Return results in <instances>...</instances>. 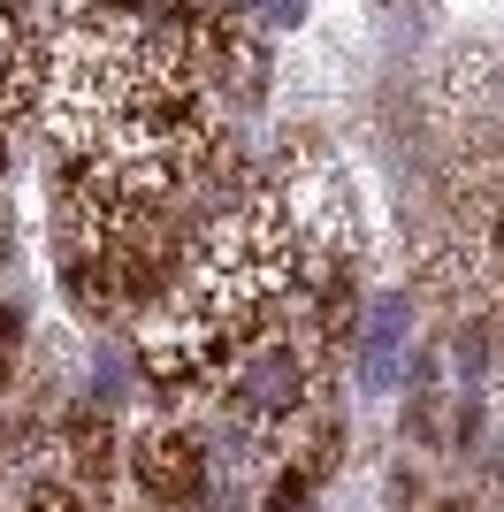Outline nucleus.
I'll return each mask as SVG.
<instances>
[{
    "label": "nucleus",
    "mask_w": 504,
    "mask_h": 512,
    "mask_svg": "<svg viewBox=\"0 0 504 512\" xmlns=\"http://www.w3.org/2000/svg\"><path fill=\"white\" fill-rule=\"evenodd\" d=\"M482 253H489V260H504V192L482 207Z\"/></svg>",
    "instance_id": "20e7f679"
},
{
    "label": "nucleus",
    "mask_w": 504,
    "mask_h": 512,
    "mask_svg": "<svg viewBox=\"0 0 504 512\" xmlns=\"http://www.w3.org/2000/svg\"><path fill=\"white\" fill-rule=\"evenodd\" d=\"M405 329H413V306H405V299H375V306H367V321H359V383H367V390L398 383Z\"/></svg>",
    "instance_id": "f03ea898"
},
{
    "label": "nucleus",
    "mask_w": 504,
    "mask_h": 512,
    "mask_svg": "<svg viewBox=\"0 0 504 512\" xmlns=\"http://www.w3.org/2000/svg\"><path fill=\"white\" fill-rule=\"evenodd\" d=\"M436 512H466V505H436Z\"/></svg>",
    "instance_id": "39448f33"
},
{
    "label": "nucleus",
    "mask_w": 504,
    "mask_h": 512,
    "mask_svg": "<svg viewBox=\"0 0 504 512\" xmlns=\"http://www.w3.org/2000/svg\"><path fill=\"white\" fill-rule=\"evenodd\" d=\"M207 474H214L207 436L191 421H176V413H161V421H146L130 436V482H138L146 505H168V512L199 505V497H207Z\"/></svg>",
    "instance_id": "f257e3e1"
},
{
    "label": "nucleus",
    "mask_w": 504,
    "mask_h": 512,
    "mask_svg": "<svg viewBox=\"0 0 504 512\" xmlns=\"http://www.w3.org/2000/svg\"><path fill=\"white\" fill-rule=\"evenodd\" d=\"M23 512H100V497H84L77 482H62V474H46V482H31Z\"/></svg>",
    "instance_id": "7ed1b4c3"
}]
</instances>
